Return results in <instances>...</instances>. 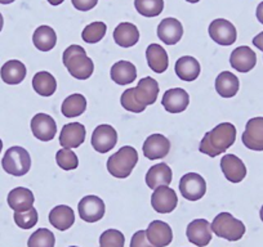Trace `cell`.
Instances as JSON below:
<instances>
[{
  "label": "cell",
  "instance_id": "1",
  "mask_svg": "<svg viewBox=\"0 0 263 247\" xmlns=\"http://www.w3.org/2000/svg\"><path fill=\"white\" fill-rule=\"evenodd\" d=\"M235 140H236L235 125L230 122H222L204 135L199 150L204 155L216 157V156L226 152L234 145Z\"/></svg>",
  "mask_w": 263,
  "mask_h": 247
},
{
  "label": "cell",
  "instance_id": "2",
  "mask_svg": "<svg viewBox=\"0 0 263 247\" xmlns=\"http://www.w3.org/2000/svg\"><path fill=\"white\" fill-rule=\"evenodd\" d=\"M63 65L72 77L78 80H87L95 71V64L87 55V52L80 45H70L63 52Z\"/></svg>",
  "mask_w": 263,
  "mask_h": 247
},
{
  "label": "cell",
  "instance_id": "3",
  "mask_svg": "<svg viewBox=\"0 0 263 247\" xmlns=\"http://www.w3.org/2000/svg\"><path fill=\"white\" fill-rule=\"evenodd\" d=\"M138 162V152L130 146H124L107 160V170L119 179L128 178Z\"/></svg>",
  "mask_w": 263,
  "mask_h": 247
},
{
  "label": "cell",
  "instance_id": "4",
  "mask_svg": "<svg viewBox=\"0 0 263 247\" xmlns=\"http://www.w3.org/2000/svg\"><path fill=\"white\" fill-rule=\"evenodd\" d=\"M212 232L217 237L227 239V241H239L245 234V225L241 220L234 218L230 213H221L214 218L211 224Z\"/></svg>",
  "mask_w": 263,
  "mask_h": 247
},
{
  "label": "cell",
  "instance_id": "5",
  "mask_svg": "<svg viewBox=\"0 0 263 247\" xmlns=\"http://www.w3.org/2000/svg\"><path fill=\"white\" fill-rule=\"evenodd\" d=\"M2 166L9 175L22 176L29 173L31 168V157L25 148L16 146L7 150L2 161Z\"/></svg>",
  "mask_w": 263,
  "mask_h": 247
},
{
  "label": "cell",
  "instance_id": "6",
  "mask_svg": "<svg viewBox=\"0 0 263 247\" xmlns=\"http://www.w3.org/2000/svg\"><path fill=\"white\" fill-rule=\"evenodd\" d=\"M181 195L189 201H199L206 192V181L196 173H189L179 180Z\"/></svg>",
  "mask_w": 263,
  "mask_h": 247
},
{
  "label": "cell",
  "instance_id": "7",
  "mask_svg": "<svg viewBox=\"0 0 263 247\" xmlns=\"http://www.w3.org/2000/svg\"><path fill=\"white\" fill-rule=\"evenodd\" d=\"M209 35L217 44L229 47L236 42L237 31L230 21L224 18H217L209 25Z\"/></svg>",
  "mask_w": 263,
  "mask_h": 247
},
{
  "label": "cell",
  "instance_id": "8",
  "mask_svg": "<svg viewBox=\"0 0 263 247\" xmlns=\"http://www.w3.org/2000/svg\"><path fill=\"white\" fill-rule=\"evenodd\" d=\"M80 218L87 223H96L105 215V202L97 196H85L78 205Z\"/></svg>",
  "mask_w": 263,
  "mask_h": 247
},
{
  "label": "cell",
  "instance_id": "9",
  "mask_svg": "<svg viewBox=\"0 0 263 247\" xmlns=\"http://www.w3.org/2000/svg\"><path fill=\"white\" fill-rule=\"evenodd\" d=\"M118 143V133L111 125H98L92 134V147L100 153H107Z\"/></svg>",
  "mask_w": 263,
  "mask_h": 247
},
{
  "label": "cell",
  "instance_id": "10",
  "mask_svg": "<svg viewBox=\"0 0 263 247\" xmlns=\"http://www.w3.org/2000/svg\"><path fill=\"white\" fill-rule=\"evenodd\" d=\"M178 205V197L172 188L163 186L154 191L151 196V206L159 214H169Z\"/></svg>",
  "mask_w": 263,
  "mask_h": 247
},
{
  "label": "cell",
  "instance_id": "11",
  "mask_svg": "<svg viewBox=\"0 0 263 247\" xmlns=\"http://www.w3.org/2000/svg\"><path fill=\"white\" fill-rule=\"evenodd\" d=\"M32 134L42 142H49L57 134V125L52 116L47 113H36L31 120Z\"/></svg>",
  "mask_w": 263,
  "mask_h": 247
},
{
  "label": "cell",
  "instance_id": "12",
  "mask_svg": "<svg viewBox=\"0 0 263 247\" xmlns=\"http://www.w3.org/2000/svg\"><path fill=\"white\" fill-rule=\"evenodd\" d=\"M186 236L197 247H205L212 241V227L206 219H195L189 224Z\"/></svg>",
  "mask_w": 263,
  "mask_h": 247
},
{
  "label": "cell",
  "instance_id": "13",
  "mask_svg": "<svg viewBox=\"0 0 263 247\" xmlns=\"http://www.w3.org/2000/svg\"><path fill=\"white\" fill-rule=\"evenodd\" d=\"M242 143L252 151H263V117H253L247 122Z\"/></svg>",
  "mask_w": 263,
  "mask_h": 247
},
{
  "label": "cell",
  "instance_id": "14",
  "mask_svg": "<svg viewBox=\"0 0 263 247\" xmlns=\"http://www.w3.org/2000/svg\"><path fill=\"white\" fill-rule=\"evenodd\" d=\"M146 236L155 247H166L173 241V231L165 221L154 220L146 229Z\"/></svg>",
  "mask_w": 263,
  "mask_h": 247
},
{
  "label": "cell",
  "instance_id": "15",
  "mask_svg": "<svg viewBox=\"0 0 263 247\" xmlns=\"http://www.w3.org/2000/svg\"><path fill=\"white\" fill-rule=\"evenodd\" d=\"M230 64H231L232 69L236 70L237 72L247 74L255 67L257 55H255V52H253L247 45L237 47L236 49L232 50L231 55H230Z\"/></svg>",
  "mask_w": 263,
  "mask_h": 247
},
{
  "label": "cell",
  "instance_id": "16",
  "mask_svg": "<svg viewBox=\"0 0 263 247\" xmlns=\"http://www.w3.org/2000/svg\"><path fill=\"white\" fill-rule=\"evenodd\" d=\"M85 127L80 122L66 123L62 128L60 134V145L63 148H78L84 143L85 140Z\"/></svg>",
  "mask_w": 263,
  "mask_h": 247
},
{
  "label": "cell",
  "instance_id": "17",
  "mask_svg": "<svg viewBox=\"0 0 263 247\" xmlns=\"http://www.w3.org/2000/svg\"><path fill=\"white\" fill-rule=\"evenodd\" d=\"M190 103V95L182 88H174L169 89L164 93L161 105L169 113H179L183 112Z\"/></svg>",
  "mask_w": 263,
  "mask_h": 247
},
{
  "label": "cell",
  "instance_id": "18",
  "mask_svg": "<svg viewBox=\"0 0 263 247\" xmlns=\"http://www.w3.org/2000/svg\"><path fill=\"white\" fill-rule=\"evenodd\" d=\"M171 151V142L163 134H153L143 143V155L148 160H159L165 157Z\"/></svg>",
  "mask_w": 263,
  "mask_h": 247
},
{
  "label": "cell",
  "instance_id": "19",
  "mask_svg": "<svg viewBox=\"0 0 263 247\" xmlns=\"http://www.w3.org/2000/svg\"><path fill=\"white\" fill-rule=\"evenodd\" d=\"M221 169L224 178L231 183H240L247 176L244 162L235 155H224L221 160Z\"/></svg>",
  "mask_w": 263,
  "mask_h": 247
},
{
  "label": "cell",
  "instance_id": "20",
  "mask_svg": "<svg viewBox=\"0 0 263 247\" xmlns=\"http://www.w3.org/2000/svg\"><path fill=\"white\" fill-rule=\"evenodd\" d=\"M159 39L166 45H174L183 36V27L177 18H164L158 26Z\"/></svg>",
  "mask_w": 263,
  "mask_h": 247
},
{
  "label": "cell",
  "instance_id": "21",
  "mask_svg": "<svg viewBox=\"0 0 263 247\" xmlns=\"http://www.w3.org/2000/svg\"><path fill=\"white\" fill-rule=\"evenodd\" d=\"M8 206L14 210V213H24V211L30 210L35 202L34 193L25 187H17L9 192L8 197Z\"/></svg>",
  "mask_w": 263,
  "mask_h": 247
},
{
  "label": "cell",
  "instance_id": "22",
  "mask_svg": "<svg viewBox=\"0 0 263 247\" xmlns=\"http://www.w3.org/2000/svg\"><path fill=\"white\" fill-rule=\"evenodd\" d=\"M135 95L140 103L143 106L154 105L159 95V84L155 79L146 76L140 80L137 87L135 88Z\"/></svg>",
  "mask_w": 263,
  "mask_h": 247
},
{
  "label": "cell",
  "instance_id": "23",
  "mask_svg": "<svg viewBox=\"0 0 263 247\" xmlns=\"http://www.w3.org/2000/svg\"><path fill=\"white\" fill-rule=\"evenodd\" d=\"M172 183V169L166 163H158L148 169L146 174V184L151 190H156L159 187L166 186Z\"/></svg>",
  "mask_w": 263,
  "mask_h": 247
},
{
  "label": "cell",
  "instance_id": "24",
  "mask_svg": "<svg viewBox=\"0 0 263 247\" xmlns=\"http://www.w3.org/2000/svg\"><path fill=\"white\" fill-rule=\"evenodd\" d=\"M146 59L153 70L156 74H163L168 70L169 66V58L168 53L161 45L159 44H150L146 50Z\"/></svg>",
  "mask_w": 263,
  "mask_h": 247
},
{
  "label": "cell",
  "instance_id": "25",
  "mask_svg": "<svg viewBox=\"0 0 263 247\" xmlns=\"http://www.w3.org/2000/svg\"><path fill=\"white\" fill-rule=\"evenodd\" d=\"M200 64L197 62L196 58L191 57V55H184V57L179 58L174 67L177 76L187 83L196 80L200 75Z\"/></svg>",
  "mask_w": 263,
  "mask_h": 247
},
{
  "label": "cell",
  "instance_id": "26",
  "mask_svg": "<svg viewBox=\"0 0 263 247\" xmlns=\"http://www.w3.org/2000/svg\"><path fill=\"white\" fill-rule=\"evenodd\" d=\"M114 40L119 47L130 48L137 44L140 40V31L136 25L123 22L114 30Z\"/></svg>",
  "mask_w": 263,
  "mask_h": 247
},
{
  "label": "cell",
  "instance_id": "27",
  "mask_svg": "<svg viewBox=\"0 0 263 247\" xmlns=\"http://www.w3.org/2000/svg\"><path fill=\"white\" fill-rule=\"evenodd\" d=\"M49 223L58 231H67L75 223V214L70 206L60 205L52 209L49 213Z\"/></svg>",
  "mask_w": 263,
  "mask_h": 247
},
{
  "label": "cell",
  "instance_id": "28",
  "mask_svg": "<svg viewBox=\"0 0 263 247\" xmlns=\"http://www.w3.org/2000/svg\"><path fill=\"white\" fill-rule=\"evenodd\" d=\"M26 66L22 64L21 60L12 59L6 62L0 70V76L6 84L17 85L22 83L26 77Z\"/></svg>",
  "mask_w": 263,
  "mask_h": 247
},
{
  "label": "cell",
  "instance_id": "29",
  "mask_svg": "<svg viewBox=\"0 0 263 247\" xmlns=\"http://www.w3.org/2000/svg\"><path fill=\"white\" fill-rule=\"evenodd\" d=\"M111 79L119 85L130 84L137 77V69L132 62L128 60H119L111 67Z\"/></svg>",
  "mask_w": 263,
  "mask_h": 247
},
{
  "label": "cell",
  "instance_id": "30",
  "mask_svg": "<svg viewBox=\"0 0 263 247\" xmlns=\"http://www.w3.org/2000/svg\"><path fill=\"white\" fill-rule=\"evenodd\" d=\"M32 42H34L35 48L40 52H49L57 44V35L52 27L43 25L35 30L32 35Z\"/></svg>",
  "mask_w": 263,
  "mask_h": 247
},
{
  "label": "cell",
  "instance_id": "31",
  "mask_svg": "<svg viewBox=\"0 0 263 247\" xmlns=\"http://www.w3.org/2000/svg\"><path fill=\"white\" fill-rule=\"evenodd\" d=\"M240 83L237 76H235L232 72L224 71L217 76L216 79V90L221 97L232 98L239 92Z\"/></svg>",
  "mask_w": 263,
  "mask_h": 247
},
{
  "label": "cell",
  "instance_id": "32",
  "mask_svg": "<svg viewBox=\"0 0 263 247\" xmlns=\"http://www.w3.org/2000/svg\"><path fill=\"white\" fill-rule=\"evenodd\" d=\"M32 88L42 97H50L54 94L55 89H57V81L52 74L42 71L35 74L34 79H32Z\"/></svg>",
  "mask_w": 263,
  "mask_h": 247
},
{
  "label": "cell",
  "instance_id": "33",
  "mask_svg": "<svg viewBox=\"0 0 263 247\" xmlns=\"http://www.w3.org/2000/svg\"><path fill=\"white\" fill-rule=\"evenodd\" d=\"M87 110V99L83 94H71L70 97L66 98L62 103V107H61V111H62L63 116L66 117H78L82 113L85 112Z\"/></svg>",
  "mask_w": 263,
  "mask_h": 247
},
{
  "label": "cell",
  "instance_id": "34",
  "mask_svg": "<svg viewBox=\"0 0 263 247\" xmlns=\"http://www.w3.org/2000/svg\"><path fill=\"white\" fill-rule=\"evenodd\" d=\"M135 7L143 17H158L164 9V0H135Z\"/></svg>",
  "mask_w": 263,
  "mask_h": 247
},
{
  "label": "cell",
  "instance_id": "35",
  "mask_svg": "<svg viewBox=\"0 0 263 247\" xmlns=\"http://www.w3.org/2000/svg\"><path fill=\"white\" fill-rule=\"evenodd\" d=\"M55 237L49 229L39 228L30 236L27 247H54Z\"/></svg>",
  "mask_w": 263,
  "mask_h": 247
},
{
  "label": "cell",
  "instance_id": "36",
  "mask_svg": "<svg viewBox=\"0 0 263 247\" xmlns=\"http://www.w3.org/2000/svg\"><path fill=\"white\" fill-rule=\"evenodd\" d=\"M106 31H107V26L103 22H93V24L88 25L82 32V37L85 43L88 44H96V43L101 42L105 37Z\"/></svg>",
  "mask_w": 263,
  "mask_h": 247
},
{
  "label": "cell",
  "instance_id": "37",
  "mask_svg": "<svg viewBox=\"0 0 263 247\" xmlns=\"http://www.w3.org/2000/svg\"><path fill=\"white\" fill-rule=\"evenodd\" d=\"M55 161H57V165L66 171L75 170L79 166L77 153L69 148H63V150L58 151L57 155H55Z\"/></svg>",
  "mask_w": 263,
  "mask_h": 247
},
{
  "label": "cell",
  "instance_id": "38",
  "mask_svg": "<svg viewBox=\"0 0 263 247\" xmlns=\"http://www.w3.org/2000/svg\"><path fill=\"white\" fill-rule=\"evenodd\" d=\"M125 237L118 229H107L100 237V247H124Z\"/></svg>",
  "mask_w": 263,
  "mask_h": 247
},
{
  "label": "cell",
  "instance_id": "39",
  "mask_svg": "<svg viewBox=\"0 0 263 247\" xmlns=\"http://www.w3.org/2000/svg\"><path fill=\"white\" fill-rule=\"evenodd\" d=\"M120 103H121V106H123L124 110L129 111V112L141 113L146 110V106H143L142 103L138 102L137 98H136L135 88L126 89L125 92L121 94Z\"/></svg>",
  "mask_w": 263,
  "mask_h": 247
},
{
  "label": "cell",
  "instance_id": "40",
  "mask_svg": "<svg viewBox=\"0 0 263 247\" xmlns=\"http://www.w3.org/2000/svg\"><path fill=\"white\" fill-rule=\"evenodd\" d=\"M14 223L22 229H30L36 225L37 223V211L35 208L30 210L24 211V213H14L13 215Z\"/></svg>",
  "mask_w": 263,
  "mask_h": 247
},
{
  "label": "cell",
  "instance_id": "41",
  "mask_svg": "<svg viewBox=\"0 0 263 247\" xmlns=\"http://www.w3.org/2000/svg\"><path fill=\"white\" fill-rule=\"evenodd\" d=\"M130 247H155L150 243L146 236V231H138L133 234L130 241Z\"/></svg>",
  "mask_w": 263,
  "mask_h": 247
},
{
  "label": "cell",
  "instance_id": "42",
  "mask_svg": "<svg viewBox=\"0 0 263 247\" xmlns=\"http://www.w3.org/2000/svg\"><path fill=\"white\" fill-rule=\"evenodd\" d=\"M72 6L78 9V11L87 12L95 8L97 6L98 0H71Z\"/></svg>",
  "mask_w": 263,
  "mask_h": 247
},
{
  "label": "cell",
  "instance_id": "43",
  "mask_svg": "<svg viewBox=\"0 0 263 247\" xmlns=\"http://www.w3.org/2000/svg\"><path fill=\"white\" fill-rule=\"evenodd\" d=\"M253 44L255 45V48H258V49L263 52V31L260 32V34H258L257 36H254V39H253Z\"/></svg>",
  "mask_w": 263,
  "mask_h": 247
},
{
  "label": "cell",
  "instance_id": "44",
  "mask_svg": "<svg viewBox=\"0 0 263 247\" xmlns=\"http://www.w3.org/2000/svg\"><path fill=\"white\" fill-rule=\"evenodd\" d=\"M257 18L263 25V2L257 7Z\"/></svg>",
  "mask_w": 263,
  "mask_h": 247
},
{
  "label": "cell",
  "instance_id": "45",
  "mask_svg": "<svg viewBox=\"0 0 263 247\" xmlns=\"http://www.w3.org/2000/svg\"><path fill=\"white\" fill-rule=\"evenodd\" d=\"M65 0H48V3L50 4V6H60V4H62Z\"/></svg>",
  "mask_w": 263,
  "mask_h": 247
},
{
  "label": "cell",
  "instance_id": "46",
  "mask_svg": "<svg viewBox=\"0 0 263 247\" xmlns=\"http://www.w3.org/2000/svg\"><path fill=\"white\" fill-rule=\"evenodd\" d=\"M3 25H4V19H3V16H2V13H0V31L3 30Z\"/></svg>",
  "mask_w": 263,
  "mask_h": 247
},
{
  "label": "cell",
  "instance_id": "47",
  "mask_svg": "<svg viewBox=\"0 0 263 247\" xmlns=\"http://www.w3.org/2000/svg\"><path fill=\"white\" fill-rule=\"evenodd\" d=\"M14 0H0V4H11Z\"/></svg>",
  "mask_w": 263,
  "mask_h": 247
},
{
  "label": "cell",
  "instance_id": "48",
  "mask_svg": "<svg viewBox=\"0 0 263 247\" xmlns=\"http://www.w3.org/2000/svg\"><path fill=\"white\" fill-rule=\"evenodd\" d=\"M259 216H260V220L263 221V206L260 208V213H259Z\"/></svg>",
  "mask_w": 263,
  "mask_h": 247
},
{
  "label": "cell",
  "instance_id": "49",
  "mask_svg": "<svg viewBox=\"0 0 263 247\" xmlns=\"http://www.w3.org/2000/svg\"><path fill=\"white\" fill-rule=\"evenodd\" d=\"M186 2H189V3H199L200 0H186Z\"/></svg>",
  "mask_w": 263,
  "mask_h": 247
},
{
  "label": "cell",
  "instance_id": "50",
  "mask_svg": "<svg viewBox=\"0 0 263 247\" xmlns=\"http://www.w3.org/2000/svg\"><path fill=\"white\" fill-rule=\"evenodd\" d=\"M2 150H3V142L0 139V153H2Z\"/></svg>",
  "mask_w": 263,
  "mask_h": 247
},
{
  "label": "cell",
  "instance_id": "51",
  "mask_svg": "<svg viewBox=\"0 0 263 247\" xmlns=\"http://www.w3.org/2000/svg\"><path fill=\"white\" fill-rule=\"evenodd\" d=\"M70 247H77V246H70Z\"/></svg>",
  "mask_w": 263,
  "mask_h": 247
}]
</instances>
